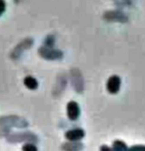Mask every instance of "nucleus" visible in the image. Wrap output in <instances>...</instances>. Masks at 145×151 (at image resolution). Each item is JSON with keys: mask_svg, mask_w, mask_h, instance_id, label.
Instances as JSON below:
<instances>
[{"mask_svg": "<svg viewBox=\"0 0 145 151\" xmlns=\"http://www.w3.org/2000/svg\"><path fill=\"white\" fill-rule=\"evenodd\" d=\"M39 54L42 58L49 60H56L59 59L63 57L62 51L58 50H54L50 48V46H43L39 49Z\"/></svg>", "mask_w": 145, "mask_h": 151, "instance_id": "obj_1", "label": "nucleus"}, {"mask_svg": "<svg viewBox=\"0 0 145 151\" xmlns=\"http://www.w3.org/2000/svg\"><path fill=\"white\" fill-rule=\"evenodd\" d=\"M120 85H121V81L120 78L118 75H113L109 78L108 81H107V90L109 93L111 94H117L120 88Z\"/></svg>", "mask_w": 145, "mask_h": 151, "instance_id": "obj_2", "label": "nucleus"}, {"mask_svg": "<svg viewBox=\"0 0 145 151\" xmlns=\"http://www.w3.org/2000/svg\"><path fill=\"white\" fill-rule=\"evenodd\" d=\"M81 114L80 107L77 103L72 101L68 103L67 104V115L69 119L71 120H76Z\"/></svg>", "mask_w": 145, "mask_h": 151, "instance_id": "obj_3", "label": "nucleus"}, {"mask_svg": "<svg viewBox=\"0 0 145 151\" xmlns=\"http://www.w3.org/2000/svg\"><path fill=\"white\" fill-rule=\"evenodd\" d=\"M84 134H84V131L82 129L76 128V129L67 131L66 134V138L71 142H76V141L82 139L84 137Z\"/></svg>", "mask_w": 145, "mask_h": 151, "instance_id": "obj_4", "label": "nucleus"}, {"mask_svg": "<svg viewBox=\"0 0 145 151\" xmlns=\"http://www.w3.org/2000/svg\"><path fill=\"white\" fill-rule=\"evenodd\" d=\"M32 44H33V40H32V39H26V40H24L23 42H21L15 48V50H13V52H12V57L13 58H18V56L20 55V53H21L22 50H24L25 49H27V48L31 47Z\"/></svg>", "mask_w": 145, "mask_h": 151, "instance_id": "obj_5", "label": "nucleus"}, {"mask_svg": "<svg viewBox=\"0 0 145 151\" xmlns=\"http://www.w3.org/2000/svg\"><path fill=\"white\" fill-rule=\"evenodd\" d=\"M105 18L109 20H112V21L116 20V21H120V22L126 21L128 19V18L123 13H120L119 12H109L105 15Z\"/></svg>", "mask_w": 145, "mask_h": 151, "instance_id": "obj_6", "label": "nucleus"}, {"mask_svg": "<svg viewBox=\"0 0 145 151\" xmlns=\"http://www.w3.org/2000/svg\"><path fill=\"white\" fill-rule=\"evenodd\" d=\"M24 84H25V86H26L27 88L32 89V90L37 88V87H38V82H37V81H36L34 77H32V76H27V77L24 79Z\"/></svg>", "mask_w": 145, "mask_h": 151, "instance_id": "obj_7", "label": "nucleus"}, {"mask_svg": "<svg viewBox=\"0 0 145 151\" xmlns=\"http://www.w3.org/2000/svg\"><path fill=\"white\" fill-rule=\"evenodd\" d=\"M113 150L115 151H128L127 145L121 141H116L113 142Z\"/></svg>", "mask_w": 145, "mask_h": 151, "instance_id": "obj_8", "label": "nucleus"}, {"mask_svg": "<svg viewBox=\"0 0 145 151\" xmlns=\"http://www.w3.org/2000/svg\"><path fill=\"white\" fill-rule=\"evenodd\" d=\"M22 151H37V148L34 144H25L22 147Z\"/></svg>", "mask_w": 145, "mask_h": 151, "instance_id": "obj_9", "label": "nucleus"}, {"mask_svg": "<svg viewBox=\"0 0 145 151\" xmlns=\"http://www.w3.org/2000/svg\"><path fill=\"white\" fill-rule=\"evenodd\" d=\"M128 151H145V146L144 145H137L130 148Z\"/></svg>", "mask_w": 145, "mask_h": 151, "instance_id": "obj_10", "label": "nucleus"}, {"mask_svg": "<svg viewBox=\"0 0 145 151\" xmlns=\"http://www.w3.org/2000/svg\"><path fill=\"white\" fill-rule=\"evenodd\" d=\"M0 4H1V11H0V13L2 15V13L4 12L5 10V3H4V0H0Z\"/></svg>", "mask_w": 145, "mask_h": 151, "instance_id": "obj_11", "label": "nucleus"}, {"mask_svg": "<svg viewBox=\"0 0 145 151\" xmlns=\"http://www.w3.org/2000/svg\"><path fill=\"white\" fill-rule=\"evenodd\" d=\"M101 151H115L114 150H112V149H110L109 147H107V146H102L101 147Z\"/></svg>", "mask_w": 145, "mask_h": 151, "instance_id": "obj_12", "label": "nucleus"}]
</instances>
